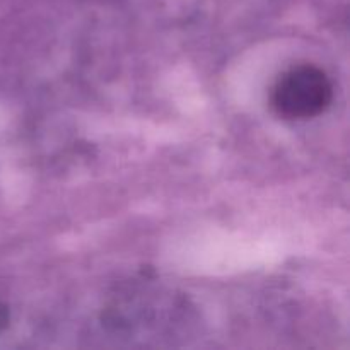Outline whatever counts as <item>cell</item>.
Listing matches in <instances>:
<instances>
[{
	"label": "cell",
	"mask_w": 350,
	"mask_h": 350,
	"mask_svg": "<svg viewBox=\"0 0 350 350\" xmlns=\"http://www.w3.org/2000/svg\"><path fill=\"white\" fill-rule=\"evenodd\" d=\"M7 323H9V313H7V308L3 304H0V334L7 327Z\"/></svg>",
	"instance_id": "2"
},
{
	"label": "cell",
	"mask_w": 350,
	"mask_h": 350,
	"mask_svg": "<svg viewBox=\"0 0 350 350\" xmlns=\"http://www.w3.org/2000/svg\"><path fill=\"white\" fill-rule=\"evenodd\" d=\"M334 99V85L320 67L294 65L284 72L272 88L270 103L275 113L287 120H310L321 115Z\"/></svg>",
	"instance_id": "1"
}]
</instances>
